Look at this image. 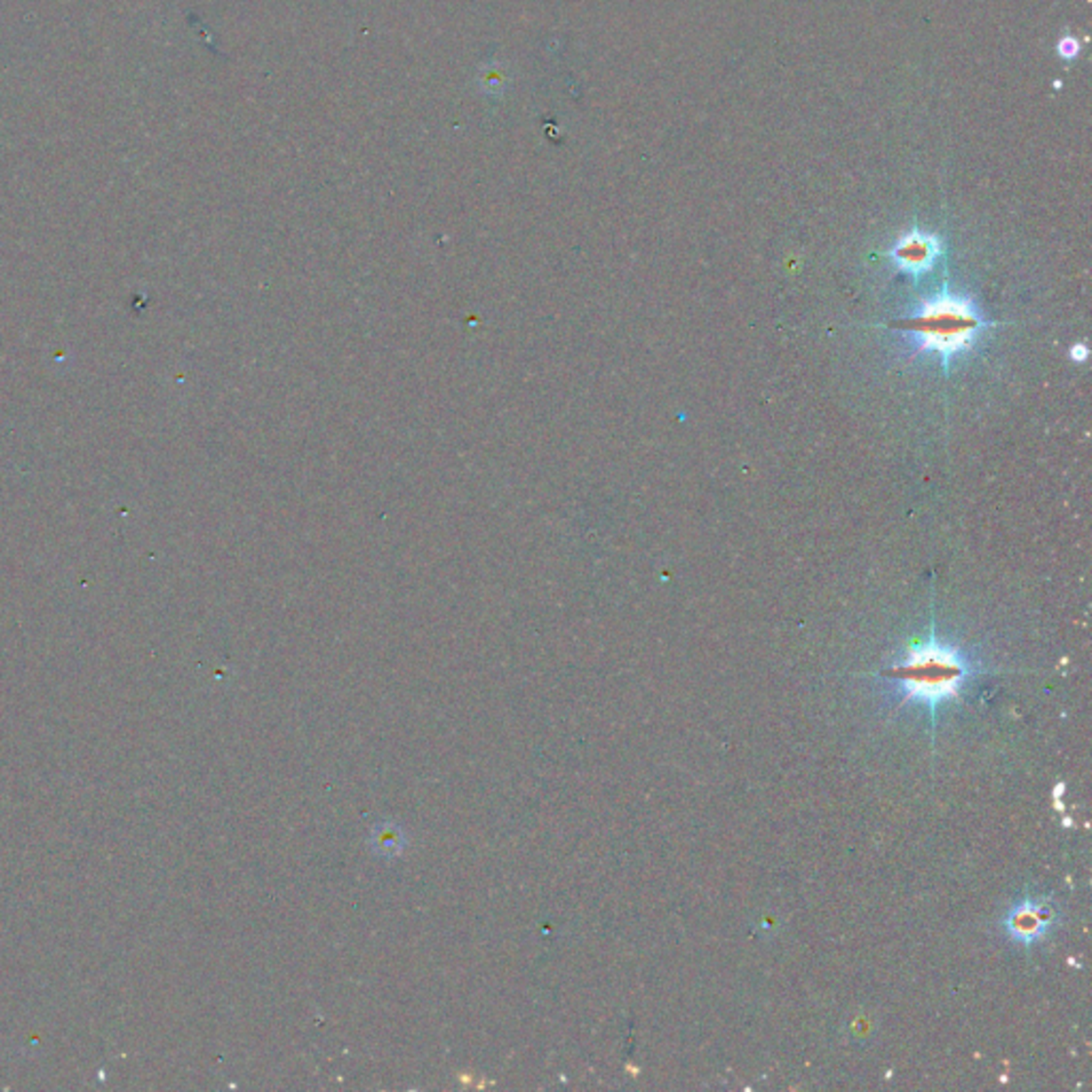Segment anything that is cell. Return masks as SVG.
<instances>
[{"mask_svg":"<svg viewBox=\"0 0 1092 1092\" xmlns=\"http://www.w3.org/2000/svg\"><path fill=\"white\" fill-rule=\"evenodd\" d=\"M977 674L971 658L956 644L941 641L932 627L929 638L905 651L886 670L873 674L907 705H924L930 713L932 732H937V713L943 702L960 696L964 685Z\"/></svg>","mask_w":1092,"mask_h":1092,"instance_id":"6da1fadb","label":"cell"},{"mask_svg":"<svg viewBox=\"0 0 1092 1092\" xmlns=\"http://www.w3.org/2000/svg\"><path fill=\"white\" fill-rule=\"evenodd\" d=\"M994 324L999 323L984 318L968 297L943 286L907 316L883 327L903 335L920 356L937 361L943 370H947L953 361L973 350L984 331Z\"/></svg>","mask_w":1092,"mask_h":1092,"instance_id":"7a4b0ae2","label":"cell"},{"mask_svg":"<svg viewBox=\"0 0 1092 1092\" xmlns=\"http://www.w3.org/2000/svg\"><path fill=\"white\" fill-rule=\"evenodd\" d=\"M941 252L943 243L939 235L930 231H921V228H911L888 250V259L892 260L894 267L900 274L920 280L937 267Z\"/></svg>","mask_w":1092,"mask_h":1092,"instance_id":"3957f363","label":"cell"},{"mask_svg":"<svg viewBox=\"0 0 1092 1092\" xmlns=\"http://www.w3.org/2000/svg\"><path fill=\"white\" fill-rule=\"evenodd\" d=\"M1058 921L1056 911L1043 898H1022L1020 903L1007 909L1003 924L1005 935L1009 941L1022 947H1031L1032 943L1041 941L1054 924Z\"/></svg>","mask_w":1092,"mask_h":1092,"instance_id":"277c9868","label":"cell"},{"mask_svg":"<svg viewBox=\"0 0 1092 1092\" xmlns=\"http://www.w3.org/2000/svg\"><path fill=\"white\" fill-rule=\"evenodd\" d=\"M1056 52L1063 60H1073L1080 54V41L1075 36H1064V39L1058 41Z\"/></svg>","mask_w":1092,"mask_h":1092,"instance_id":"5b68a950","label":"cell"},{"mask_svg":"<svg viewBox=\"0 0 1092 1092\" xmlns=\"http://www.w3.org/2000/svg\"><path fill=\"white\" fill-rule=\"evenodd\" d=\"M1071 356H1073L1078 363H1081V361L1088 356V350H1086V346H1073V348H1071Z\"/></svg>","mask_w":1092,"mask_h":1092,"instance_id":"8992f818","label":"cell"}]
</instances>
